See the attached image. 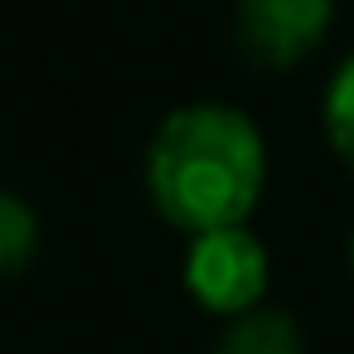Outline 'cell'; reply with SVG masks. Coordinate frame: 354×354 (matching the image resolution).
Instances as JSON below:
<instances>
[{
  "mask_svg": "<svg viewBox=\"0 0 354 354\" xmlns=\"http://www.w3.org/2000/svg\"><path fill=\"white\" fill-rule=\"evenodd\" d=\"M214 354H306V339H301V325L286 310L252 306V310L228 320Z\"/></svg>",
  "mask_w": 354,
  "mask_h": 354,
  "instance_id": "277c9868",
  "label": "cell"
},
{
  "mask_svg": "<svg viewBox=\"0 0 354 354\" xmlns=\"http://www.w3.org/2000/svg\"><path fill=\"white\" fill-rule=\"evenodd\" d=\"M272 281V257L262 248V238L238 223V228H214V233H194L189 252H185V291L214 310V315H243L252 306H262Z\"/></svg>",
  "mask_w": 354,
  "mask_h": 354,
  "instance_id": "7a4b0ae2",
  "label": "cell"
},
{
  "mask_svg": "<svg viewBox=\"0 0 354 354\" xmlns=\"http://www.w3.org/2000/svg\"><path fill=\"white\" fill-rule=\"evenodd\" d=\"M325 136L344 165H354V54L335 68L325 88Z\"/></svg>",
  "mask_w": 354,
  "mask_h": 354,
  "instance_id": "8992f818",
  "label": "cell"
},
{
  "mask_svg": "<svg viewBox=\"0 0 354 354\" xmlns=\"http://www.w3.org/2000/svg\"><path fill=\"white\" fill-rule=\"evenodd\" d=\"M267 185V146L257 122L233 102L175 107L146 146V194L180 233L238 228Z\"/></svg>",
  "mask_w": 354,
  "mask_h": 354,
  "instance_id": "6da1fadb",
  "label": "cell"
},
{
  "mask_svg": "<svg viewBox=\"0 0 354 354\" xmlns=\"http://www.w3.org/2000/svg\"><path fill=\"white\" fill-rule=\"evenodd\" d=\"M335 20V0H238V44L262 68L306 64Z\"/></svg>",
  "mask_w": 354,
  "mask_h": 354,
  "instance_id": "3957f363",
  "label": "cell"
},
{
  "mask_svg": "<svg viewBox=\"0 0 354 354\" xmlns=\"http://www.w3.org/2000/svg\"><path fill=\"white\" fill-rule=\"evenodd\" d=\"M349 267H354V238H349Z\"/></svg>",
  "mask_w": 354,
  "mask_h": 354,
  "instance_id": "52a82bcc",
  "label": "cell"
},
{
  "mask_svg": "<svg viewBox=\"0 0 354 354\" xmlns=\"http://www.w3.org/2000/svg\"><path fill=\"white\" fill-rule=\"evenodd\" d=\"M39 252V214L10 194L0 189V277H20Z\"/></svg>",
  "mask_w": 354,
  "mask_h": 354,
  "instance_id": "5b68a950",
  "label": "cell"
}]
</instances>
